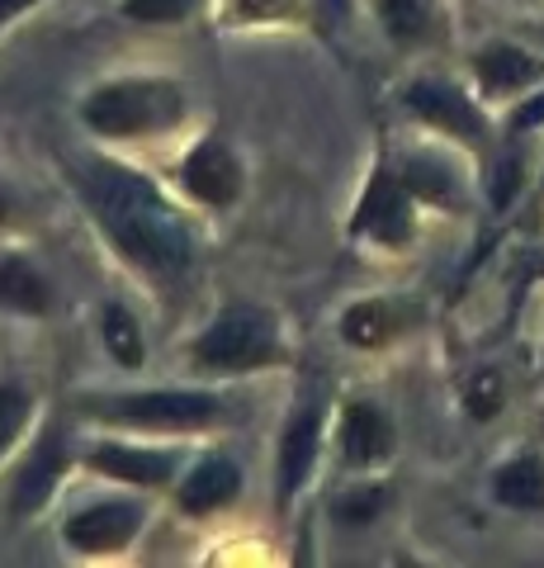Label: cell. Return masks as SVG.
Listing matches in <instances>:
<instances>
[{"instance_id": "13", "label": "cell", "mask_w": 544, "mask_h": 568, "mask_svg": "<svg viewBox=\"0 0 544 568\" xmlns=\"http://www.w3.org/2000/svg\"><path fill=\"white\" fill-rule=\"evenodd\" d=\"M91 465L100 474H114L124 484H162V478L175 469V455L171 450H129V446H100L91 455Z\"/></svg>"}, {"instance_id": "20", "label": "cell", "mask_w": 544, "mask_h": 568, "mask_svg": "<svg viewBox=\"0 0 544 568\" xmlns=\"http://www.w3.org/2000/svg\"><path fill=\"white\" fill-rule=\"evenodd\" d=\"M379 14L393 39H417L427 29V0H379Z\"/></svg>"}, {"instance_id": "29", "label": "cell", "mask_w": 544, "mask_h": 568, "mask_svg": "<svg viewBox=\"0 0 544 568\" xmlns=\"http://www.w3.org/2000/svg\"><path fill=\"white\" fill-rule=\"evenodd\" d=\"M0 219H6V209H0Z\"/></svg>"}, {"instance_id": "4", "label": "cell", "mask_w": 544, "mask_h": 568, "mask_svg": "<svg viewBox=\"0 0 544 568\" xmlns=\"http://www.w3.org/2000/svg\"><path fill=\"white\" fill-rule=\"evenodd\" d=\"M91 417L129 422V426H162V432H189L218 417V398L208 394H119V398H85Z\"/></svg>"}, {"instance_id": "12", "label": "cell", "mask_w": 544, "mask_h": 568, "mask_svg": "<svg viewBox=\"0 0 544 568\" xmlns=\"http://www.w3.org/2000/svg\"><path fill=\"white\" fill-rule=\"evenodd\" d=\"M341 446H346V459H356V465H374V459L389 455V446H393V432H389V422H383L379 407H370V403L346 407V422H341Z\"/></svg>"}, {"instance_id": "27", "label": "cell", "mask_w": 544, "mask_h": 568, "mask_svg": "<svg viewBox=\"0 0 544 568\" xmlns=\"http://www.w3.org/2000/svg\"><path fill=\"white\" fill-rule=\"evenodd\" d=\"M540 123H544V91H540L535 100H525L521 110L512 114V129H516V133H525V129H540Z\"/></svg>"}, {"instance_id": "3", "label": "cell", "mask_w": 544, "mask_h": 568, "mask_svg": "<svg viewBox=\"0 0 544 568\" xmlns=\"http://www.w3.org/2000/svg\"><path fill=\"white\" fill-rule=\"evenodd\" d=\"M195 361L208 369H252L275 361V323L256 308H227L195 342Z\"/></svg>"}, {"instance_id": "21", "label": "cell", "mask_w": 544, "mask_h": 568, "mask_svg": "<svg viewBox=\"0 0 544 568\" xmlns=\"http://www.w3.org/2000/svg\"><path fill=\"white\" fill-rule=\"evenodd\" d=\"M29 394L24 388H14V384H0V455L10 450V440L20 436V426L29 422Z\"/></svg>"}, {"instance_id": "18", "label": "cell", "mask_w": 544, "mask_h": 568, "mask_svg": "<svg viewBox=\"0 0 544 568\" xmlns=\"http://www.w3.org/2000/svg\"><path fill=\"white\" fill-rule=\"evenodd\" d=\"M0 304L20 313H43L48 308V284L29 271L24 261H0Z\"/></svg>"}, {"instance_id": "6", "label": "cell", "mask_w": 544, "mask_h": 568, "mask_svg": "<svg viewBox=\"0 0 544 568\" xmlns=\"http://www.w3.org/2000/svg\"><path fill=\"white\" fill-rule=\"evenodd\" d=\"M408 110L421 114L427 123H435V129L454 133L460 142H469V148H483L487 142V123L483 114L469 104V95H460L454 85H441V81H417L408 91Z\"/></svg>"}, {"instance_id": "9", "label": "cell", "mask_w": 544, "mask_h": 568, "mask_svg": "<svg viewBox=\"0 0 544 568\" xmlns=\"http://www.w3.org/2000/svg\"><path fill=\"white\" fill-rule=\"evenodd\" d=\"M58 474H66L62 440H58V432H48V436L39 440V450L29 455V465L20 469V478H14V493H10L14 511H33V507H43V503H48V493L58 488Z\"/></svg>"}, {"instance_id": "22", "label": "cell", "mask_w": 544, "mask_h": 568, "mask_svg": "<svg viewBox=\"0 0 544 568\" xmlns=\"http://www.w3.org/2000/svg\"><path fill=\"white\" fill-rule=\"evenodd\" d=\"M469 413L487 422V417H497V407H502V379L493 375V369H479V375L469 379Z\"/></svg>"}, {"instance_id": "23", "label": "cell", "mask_w": 544, "mask_h": 568, "mask_svg": "<svg viewBox=\"0 0 544 568\" xmlns=\"http://www.w3.org/2000/svg\"><path fill=\"white\" fill-rule=\"evenodd\" d=\"M189 10H195V0H124V14H129V20H143V24L185 20Z\"/></svg>"}, {"instance_id": "17", "label": "cell", "mask_w": 544, "mask_h": 568, "mask_svg": "<svg viewBox=\"0 0 544 568\" xmlns=\"http://www.w3.org/2000/svg\"><path fill=\"white\" fill-rule=\"evenodd\" d=\"M100 332H104V346H110V355L124 369H137L147 361V346H143V327L133 323V313L129 308H119V304H110L104 308V317H100Z\"/></svg>"}, {"instance_id": "15", "label": "cell", "mask_w": 544, "mask_h": 568, "mask_svg": "<svg viewBox=\"0 0 544 568\" xmlns=\"http://www.w3.org/2000/svg\"><path fill=\"white\" fill-rule=\"evenodd\" d=\"M493 493H497V503L521 507V511L544 507V465H540L535 455L512 459V465H502V469H497Z\"/></svg>"}, {"instance_id": "1", "label": "cell", "mask_w": 544, "mask_h": 568, "mask_svg": "<svg viewBox=\"0 0 544 568\" xmlns=\"http://www.w3.org/2000/svg\"><path fill=\"white\" fill-rule=\"evenodd\" d=\"M81 190L91 200L95 219L110 227L114 242L133 261L152 265V271H175V265L189 261V233H185L181 213L143 175H133L114 162H95L81 175Z\"/></svg>"}, {"instance_id": "5", "label": "cell", "mask_w": 544, "mask_h": 568, "mask_svg": "<svg viewBox=\"0 0 544 568\" xmlns=\"http://www.w3.org/2000/svg\"><path fill=\"white\" fill-rule=\"evenodd\" d=\"M356 233L374 237V242H389V246H402L412 237V190L393 181L389 171H379L370 190L360 200V213H356Z\"/></svg>"}, {"instance_id": "28", "label": "cell", "mask_w": 544, "mask_h": 568, "mask_svg": "<svg viewBox=\"0 0 544 568\" xmlns=\"http://www.w3.org/2000/svg\"><path fill=\"white\" fill-rule=\"evenodd\" d=\"M33 6V0H0V24H6V20H14V14H20V10H29Z\"/></svg>"}, {"instance_id": "11", "label": "cell", "mask_w": 544, "mask_h": 568, "mask_svg": "<svg viewBox=\"0 0 544 568\" xmlns=\"http://www.w3.org/2000/svg\"><path fill=\"white\" fill-rule=\"evenodd\" d=\"M312 455H318V413L312 407H298L285 426V440H279V493H294L312 469Z\"/></svg>"}, {"instance_id": "2", "label": "cell", "mask_w": 544, "mask_h": 568, "mask_svg": "<svg viewBox=\"0 0 544 568\" xmlns=\"http://www.w3.org/2000/svg\"><path fill=\"white\" fill-rule=\"evenodd\" d=\"M181 114H185V95L171 81H110L85 100V123L110 138L171 129Z\"/></svg>"}, {"instance_id": "10", "label": "cell", "mask_w": 544, "mask_h": 568, "mask_svg": "<svg viewBox=\"0 0 544 568\" xmlns=\"http://www.w3.org/2000/svg\"><path fill=\"white\" fill-rule=\"evenodd\" d=\"M473 71H479L487 95H512V91H521V85H531L544 67L531 58V52H521L512 43H493L473 58Z\"/></svg>"}, {"instance_id": "16", "label": "cell", "mask_w": 544, "mask_h": 568, "mask_svg": "<svg viewBox=\"0 0 544 568\" xmlns=\"http://www.w3.org/2000/svg\"><path fill=\"white\" fill-rule=\"evenodd\" d=\"M393 332H398V313H393V304H383V298H365V304L346 308V317H341V336L350 346H383Z\"/></svg>"}, {"instance_id": "25", "label": "cell", "mask_w": 544, "mask_h": 568, "mask_svg": "<svg viewBox=\"0 0 544 568\" xmlns=\"http://www.w3.org/2000/svg\"><path fill=\"white\" fill-rule=\"evenodd\" d=\"M237 10L247 20H289L298 10V0H237Z\"/></svg>"}, {"instance_id": "19", "label": "cell", "mask_w": 544, "mask_h": 568, "mask_svg": "<svg viewBox=\"0 0 544 568\" xmlns=\"http://www.w3.org/2000/svg\"><path fill=\"white\" fill-rule=\"evenodd\" d=\"M402 185H408L417 200H431V204H454V200H460V194H454L450 171L427 162V156H412V162L402 166Z\"/></svg>"}, {"instance_id": "24", "label": "cell", "mask_w": 544, "mask_h": 568, "mask_svg": "<svg viewBox=\"0 0 544 568\" xmlns=\"http://www.w3.org/2000/svg\"><path fill=\"white\" fill-rule=\"evenodd\" d=\"M379 507H383V488H360V493L341 497V517L346 521H370Z\"/></svg>"}, {"instance_id": "26", "label": "cell", "mask_w": 544, "mask_h": 568, "mask_svg": "<svg viewBox=\"0 0 544 568\" xmlns=\"http://www.w3.org/2000/svg\"><path fill=\"white\" fill-rule=\"evenodd\" d=\"M516 181H521V162H516V156H506V162L497 166V185H493V204H506V200H512V190H516Z\"/></svg>"}, {"instance_id": "7", "label": "cell", "mask_w": 544, "mask_h": 568, "mask_svg": "<svg viewBox=\"0 0 544 568\" xmlns=\"http://www.w3.org/2000/svg\"><path fill=\"white\" fill-rule=\"evenodd\" d=\"M137 526H143V507L133 503H100V507H85L81 517L66 521V540L85 555H110V549H124Z\"/></svg>"}, {"instance_id": "14", "label": "cell", "mask_w": 544, "mask_h": 568, "mask_svg": "<svg viewBox=\"0 0 544 568\" xmlns=\"http://www.w3.org/2000/svg\"><path fill=\"white\" fill-rule=\"evenodd\" d=\"M237 484L242 478L227 459H204V465L181 484V507L185 511H218L223 503L237 497Z\"/></svg>"}, {"instance_id": "8", "label": "cell", "mask_w": 544, "mask_h": 568, "mask_svg": "<svg viewBox=\"0 0 544 568\" xmlns=\"http://www.w3.org/2000/svg\"><path fill=\"white\" fill-rule=\"evenodd\" d=\"M181 181L204 204H233L237 190H242V171H237V156L227 152L218 138H208V142H199V148L185 156Z\"/></svg>"}]
</instances>
